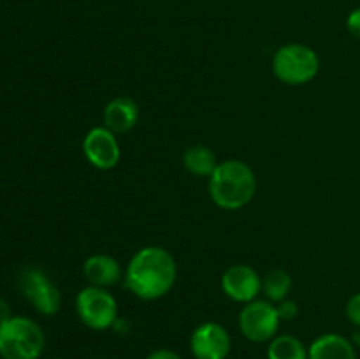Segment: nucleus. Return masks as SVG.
Listing matches in <instances>:
<instances>
[{
	"instance_id": "nucleus-13",
	"label": "nucleus",
	"mask_w": 360,
	"mask_h": 359,
	"mask_svg": "<svg viewBox=\"0 0 360 359\" xmlns=\"http://www.w3.org/2000/svg\"><path fill=\"white\" fill-rule=\"evenodd\" d=\"M308 359H357V352L354 341L338 333H327L309 345Z\"/></svg>"
},
{
	"instance_id": "nucleus-19",
	"label": "nucleus",
	"mask_w": 360,
	"mask_h": 359,
	"mask_svg": "<svg viewBox=\"0 0 360 359\" xmlns=\"http://www.w3.org/2000/svg\"><path fill=\"white\" fill-rule=\"evenodd\" d=\"M347 28L355 39H359L360 41V7L350 13V16H348L347 20Z\"/></svg>"
},
{
	"instance_id": "nucleus-3",
	"label": "nucleus",
	"mask_w": 360,
	"mask_h": 359,
	"mask_svg": "<svg viewBox=\"0 0 360 359\" xmlns=\"http://www.w3.org/2000/svg\"><path fill=\"white\" fill-rule=\"evenodd\" d=\"M46 338L41 326L28 317H14L0 324V358L39 359Z\"/></svg>"
},
{
	"instance_id": "nucleus-12",
	"label": "nucleus",
	"mask_w": 360,
	"mask_h": 359,
	"mask_svg": "<svg viewBox=\"0 0 360 359\" xmlns=\"http://www.w3.org/2000/svg\"><path fill=\"white\" fill-rule=\"evenodd\" d=\"M83 273L90 285L95 287H109L122 280L123 270L118 260L105 253L90 256L83 264Z\"/></svg>"
},
{
	"instance_id": "nucleus-11",
	"label": "nucleus",
	"mask_w": 360,
	"mask_h": 359,
	"mask_svg": "<svg viewBox=\"0 0 360 359\" xmlns=\"http://www.w3.org/2000/svg\"><path fill=\"white\" fill-rule=\"evenodd\" d=\"M139 120V106L134 99L120 95L104 108V127L115 134H125L136 127Z\"/></svg>"
},
{
	"instance_id": "nucleus-6",
	"label": "nucleus",
	"mask_w": 360,
	"mask_h": 359,
	"mask_svg": "<svg viewBox=\"0 0 360 359\" xmlns=\"http://www.w3.org/2000/svg\"><path fill=\"white\" fill-rule=\"evenodd\" d=\"M280 320L274 303L255 299L243 306L239 313V329L246 340L253 344H264L276 336Z\"/></svg>"
},
{
	"instance_id": "nucleus-10",
	"label": "nucleus",
	"mask_w": 360,
	"mask_h": 359,
	"mask_svg": "<svg viewBox=\"0 0 360 359\" xmlns=\"http://www.w3.org/2000/svg\"><path fill=\"white\" fill-rule=\"evenodd\" d=\"M221 289L232 301L246 305L255 301L257 296L262 292V278L252 266L234 264L221 277Z\"/></svg>"
},
{
	"instance_id": "nucleus-14",
	"label": "nucleus",
	"mask_w": 360,
	"mask_h": 359,
	"mask_svg": "<svg viewBox=\"0 0 360 359\" xmlns=\"http://www.w3.org/2000/svg\"><path fill=\"white\" fill-rule=\"evenodd\" d=\"M183 164H185L186 171L192 175L210 178L217 169L218 162L211 148L204 146V144H193V146L186 148L183 153Z\"/></svg>"
},
{
	"instance_id": "nucleus-15",
	"label": "nucleus",
	"mask_w": 360,
	"mask_h": 359,
	"mask_svg": "<svg viewBox=\"0 0 360 359\" xmlns=\"http://www.w3.org/2000/svg\"><path fill=\"white\" fill-rule=\"evenodd\" d=\"M267 359H308V348L292 334H276L267 347Z\"/></svg>"
},
{
	"instance_id": "nucleus-9",
	"label": "nucleus",
	"mask_w": 360,
	"mask_h": 359,
	"mask_svg": "<svg viewBox=\"0 0 360 359\" xmlns=\"http://www.w3.org/2000/svg\"><path fill=\"white\" fill-rule=\"evenodd\" d=\"M83 153L86 160L101 171H109L120 162V151L116 134L108 127H94L83 139Z\"/></svg>"
},
{
	"instance_id": "nucleus-17",
	"label": "nucleus",
	"mask_w": 360,
	"mask_h": 359,
	"mask_svg": "<svg viewBox=\"0 0 360 359\" xmlns=\"http://www.w3.org/2000/svg\"><path fill=\"white\" fill-rule=\"evenodd\" d=\"M347 317L354 326L360 327V292L352 296L347 303Z\"/></svg>"
},
{
	"instance_id": "nucleus-8",
	"label": "nucleus",
	"mask_w": 360,
	"mask_h": 359,
	"mask_svg": "<svg viewBox=\"0 0 360 359\" xmlns=\"http://www.w3.org/2000/svg\"><path fill=\"white\" fill-rule=\"evenodd\" d=\"M232 340L229 331L218 322H202L190 336V351L195 359H227Z\"/></svg>"
},
{
	"instance_id": "nucleus-5",
	"label": "nucleus",
	"mask_w": 360,
	"mask_h": 359,
	"mask_svg": "<svg viewBox=\"0 0 360 359\" xmlns=\"http://www.w3.org/2000/svg\"><path fill=\"white\" fill-rule=\"evenodd\" d=\"M76 312L81 322L95 331H104L115 326L118 320V305L111 292L104 287L81 289L76 298Z\"/></svg>"
},
{
	"instance_id": "nucleus-20",
	"label": "nucleus",
	"mask_w": 360,
	"mask_h": 359,
	"mask_svg": "<svg viewBox=\"0 0 360 359\" xmlns=\"http://www.w3.org/2000/svg\"><path fill=\"white\" fill-rule=\"evenodd\" d=\"M146 359H183L178 352L171 351V348H157V351L150 352Z\"/></svg>"
},
{
	"instance_id": "nucleus-18",
	"label": "nucleus",
	"mask_w": 360,
	"mask_h": 359,
	"mask_svg": "<svg viewBox=\"0 0 360 359\" xmlns=\"http://www.w3.org/2000/svg\"><path fill=\"white\" fill-rule=\"evenodd\" d=\"M278 315H280L281 320H292L297 317V303L290 301V299H283L276 305Z\"/></svg>"
},
{
	"instance_id": "nucleus-1",
	"label": "nucleus",
	"mask_w": 360,
	"mask_h": 359,
	"mask_svg": "<svg viewBox=\"0 0 360 359\" xmlns=\"http://www.w3.org/2000/svg\"><path fill=\"white\" fill-rule=\"evenodd\" d=\"M178 275L174 257L162 246H144L134 253L125 271V285L144 301L162 298L172 289Z\"/></svg>"
},
{
	"instance_id": "nucleus-2",
	"label": "nucleus",
	"mask_w": 360,
	"mask_h": 359,
	"mask_svg": "<svg viewBox=\"0 0 360 359\" xmlns=\"http://www.w3.org/2000/svg\"><path fill=\"white\" fill-rule=\"evenodd\" d=\"M255 172L238 158L220 162L210 176V196L221 210L234 211L246 206L255 196Z\"/></svg>"
},
{
	"instance_id": "nucleus-7",
	"label": "nucleus",
	"mask_w": 360,
	"mask_h": 359,
	"mask_svg": "<svg viewBox=\"0 0 360 359\" xmlns=\"http://www.w3.org/2000/svg\"><path fill=\"white\" fill-rule=\"evenodd\" d=\"M20 289L32 306L42 315H55L62 306L60 291L39 267H27L21 273Z\"/></svg>"
},
{
	"instance_id": "nucleus-4",
	"label": "nucleus",
	"mask_w": 360,
	"mask_h": 359,
	"mask_svg": "<svg viewBox=\"0 0 360 359\" xmlns=\"http://www.w3.org/2000/svg\"><path fill=\"white\" fill-rule=\"evenodd\" d=\"M320 58L306 44H285L274 53L273 73L285 84H306L319 74Z\"/></svg>"
},
{
	"instance_id": "nucleus-16",
	"label": "nucleus",
	"mask_w": 360,
	"mask_h": 359,
	"mask_svg": "<svg viewBox=\"0 0 360 359\" xmlns=\"http://www.w3.org/2000/svg\"><path fill=\"white\" fill-rule=\"evenodd\" d=\"M292 291V277L285 270H271L266 277L262 278V292L266 294L267 301L280 303L288 298Z\"/></svg>"
}]
</instances>
